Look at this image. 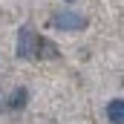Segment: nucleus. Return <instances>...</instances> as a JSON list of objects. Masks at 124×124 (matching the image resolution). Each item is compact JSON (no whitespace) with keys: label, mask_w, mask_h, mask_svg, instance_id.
Wrapping results in <instances>:
<instances>
[{"label":"nucleus","mask_w":124,"mask_h":124,"mask_svg":"<svg viewBox=\"0 0 124 124\" xmlns=\"http://www.w3.org/2000/svg\"><path fill=\"white\" fill-rule=\"evenodd\" d=\"M49 23H52L55 29H61V32H81V29H87V17L78 15V12H58V15H52Z\"/></svg>","instance_id":"1"},{"label":"nucleus","mask_w":124,"mask_h":124,"mask_svg":"<svg viewBox=\"0 0 124 124\" xmlns=\"http://www.w3.org/2000/svg\"><path fill=\"white\" fill-rule=\"evenodd\" d=\"M35 49H38V38H35L32 26H20V32H17V58L29 61V58H35Z\"/></svg>","instance_id":"2"},{"label":"nucleus","mask_w":124,"mask_h":124,"mask_svg":"<svg viewBox=\"0 0 124 124\" xmlns=\"http://www.w3.org/2000/svg\"><path fill=\"white\" fill-rule=\"evenodd\" d=\"M107 118L113 124H121L124 121V104H121V98H113L110 104H107Z\"/></svg>","instance_id":"3"},{"label":"nucleus","mask_w":124,"mask_h":124,"mask_svg":"<svg viewBox=\"0 0 124 124\" xmlns=\"http://www.w3.org/2000/svg\"><path fill=\"white\" fill-rule=\"evenodd\" d=\"M9 104H12L15 110H20V107L26 104V90H23V87H20V90H15V93H12V101H9Z\"/></svg>","instance_id":"4"}]
</instances>
